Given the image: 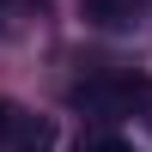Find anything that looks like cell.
Here are the masks:
<instances>
[{
    "label": "cell",
    "instance_id": "6da1fadb",
    "mask_svg": "<svg viewBox=\"0 0 152 152\" xmlns=\"http://www.w3.org/2000/svg\"><path fill=\"white\" fill-rule=\"evenodd\" d=\"M73 104H97V110H134V104H152V79H146V73H104V79L73 85Z\"/></svg>",
    "mask_w": 152,
    "mask_h": 152
},
{
    "label": "cell",
    "instance_id": "7a4b0ae2",
    "mask_svg": "<svg viewBox=\"0 0 152 152\" xmlns=\"http://www.w3.org/2000/svg\"><path fill=\"white\" fill-rule=\"evenodd\" d=\"M79 18L97 31H122L128 24V0H79Z\"/></svg>",
    "mask_w": 152,
    "mask_h": 152
},
{
    "label": "cell",
    "instance_id": "3957f363",
    "mask_svg": "<svg viewBox=\"0 0 152 152\" xmlns=\"http://www.w3.org/2000/svg\"><path fill=\"white\" fill-rule=\"evenodd\" d=\"M67 152H134V146L122 140L116 128H85V134H79V140H73Z\"/></svg>",
    "mask_w": 152,
    "mask_h": 152
}]
</instances>
